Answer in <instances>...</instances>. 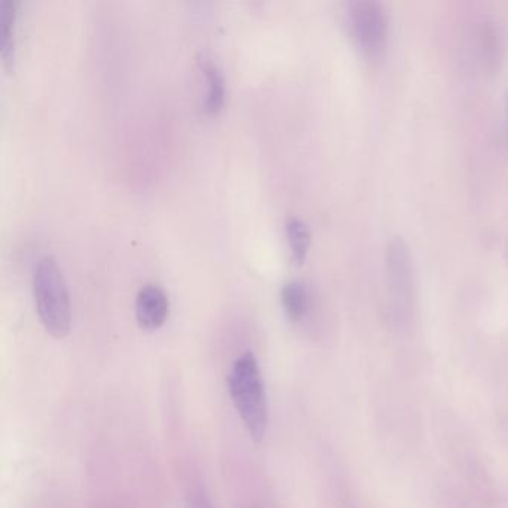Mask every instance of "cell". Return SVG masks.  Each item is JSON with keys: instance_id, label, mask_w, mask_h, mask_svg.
Here are the masks:
<instances>
[{"instance_id": "obj_1", "label": "cell", "mask_w": 508, "mask_h": 508, "mask_svg": "<svg viewBox=\"0 0 508 508\" xmlns=\"http://www.w3.org/2000/svg\"><path fill=\"white\" fill-rule=\"evenodd\" d=\"M229 391L237 413L250 439L261 443L268 430V400L259 359L252 352L241 353L229 373Z\"/></svg>"}, {"instance_id": "obj_2", "label": "cell", "mask_w": 508, "mask_h": 508, "mask_svg": "<svg viewBox=\"0 0 508 508\" xmlns=\"http://www.w3.org/2000/svg\"><path fill=\"white\" fill-rule=\"evenodd\" d=\"M33 297L45 331L56 339L68 336L72 321L69 291L60 266L50 255L36 263Z\"/></svg>"}, {"instance_id": "obj_3", "label": "cell", "mask_w": 508, "mask_h": 508, "mask_svg": "<svg viewBox=\"0 0 508 508\" xmlns=\"http://www.w3.org/2000/svg\"><path fill=\"white\" fill-rule=\"evenodd\" d=\"M350 35L359 51L370 59L384 52L388 38V20L385 9L375 0H355L348 6Z\"/></svg>"}, {"instance_id": "obj_4", "label": "cell", "mask_w": 508, "mask_h": 508, "mask_svg": "<svg viewBox=\"0 0 508 508\" xmlns=\"http://www.w3.org/2000/svg\"><path fill=\"white\" fill-rule=\"evenodd\" d=\"M386 268L392 295L400 306L409 304L413 297L414 273L409 246L401 237L389 243L386 249Z\"/></svg>"}, {"instance_id": "obj_5", "label": "cell", "mask_w": 508, "mask_h": 508, "mask_svg": "<svg viewBox=\"0 0 508 508\" xmlns=\"http://www.w3.org/2000/svg\"><path fill=\"white\" fill-rule=\"evenodd\" d=\"M168 298L164 289L156 284L143 285L134 303L139 325L143 330H159L168 316Z\"/></svg>"}, {"instance_id": "obj_6", "label": "cell", "mask_w": 508, "mask_h": 508, "mask_svg": "<svg viewBox=\"0 0 508 508\" xmlns=\"http://www.w3.org/2000/svg\"><path fill=\"white\" fill-rule=\"evenodd\" d=\"M198 66L202 69L203 74L206 77L207 91L206 99H204V111L211 115H216L220 113L225 102V79L222 70L216 61H213L211 56H207L206 52H202L198 56Z\"/></svg>"}, {"instance_id": "obj_7", "label": "cell", "mask_w": 508, "mask_h": 508, "mask_svg": "<svg viewBox=\"0 0 508 508\" xmlns=\"http://www.w3.org/2000/svg\"><path fill=\"white\" fill-rule=\"evenodd\" d=\"M17 0H0V56L11 69L17 47Z\"/></svg>"}, {"instance_id": "obj_8", "label": "cell", "mask_w": 508, "mask_h": 508, "mask_svg": "<svg viewBox=\"0 0 508 508\" xmlns=\"http://www.w3.org/2000/svg\"><path fill=\"white\" fill-rule=\"evenodd\" d=\"M280 300H282L285 313L291 322L300 323L309 313L311 295H309L306 285L300 280H291L288 284H285L280 291Z\"/></svg>"}, {"instance_id": "obj_9", "label": "cell", "mask_w": 508, "mask_h": 508, "mask_svg": "<svg viewBox=\"0 0 508 508\" xmlns=\"http://www.w3.org/2000/svg\"><path fill=\"white\" fill-rule=\"evenodd\" d=\"M285 233L288 237L294 261L297 264L304 263L312 241L311 231L306 222L297 216H289L285 222Z\"/></svg>"}, {"instance_id": "obj_10", "label": "cell", "mask_w": 508, "mask_h": 508, "mask_svg": "<svg viewBox=\"0 0 508 508\" xmlns=\"http://www.w3.org/2000/svg\"><path fill=\"white\" fill-rule=\"evenodd\" d=\"M191 505H193V508H213L206 494H203L202 491L193 492Z\"/></svg>"}, {"instance_id": "obj_11", "label": "cell", "mask_w": 508, "mask_h": 508, "mask_svg": "<svg viewBox=\"0 0 508 508\" xmlns=\"http://www.w3.org/2000/svg\"><path fill=\"white\" fill-rule=\"evenodd\" d=\"M505 106H507V117H508V91L505 93Z\"/></svg>"}]
</instances>
